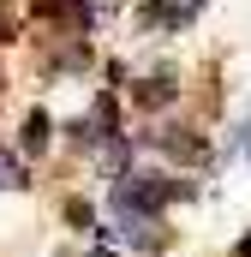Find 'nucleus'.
<instances>
[{
    "label": "nucleus",
    "instance_id": "f03ea898",
    "mask_svg": "<svg viewBox=\"0 0 251 257\" xmlns=\"http://www.w3.org/2000/svg\"><path fill=\"white\" fill-rule=\"evenodd\" d=\"M0 186H24V174H18V162H12V156H0Z\"/></svg>",
    "mask_w": 251,
    "mask_h": 257
},
{
    "label": "nucleus",
    "instance_id": "f257e3e1",
    "mask_svg": "<svg viewBox=\"0 0 251 257\" xmlns=\"http://www.w3.org/2000/svg\"><path fill=\"white\" fill-rule=\"evenodd\" d=\"M42 138H48V120H42V114H30V126H24V144H30V150H36V144H42Z\"/></svg>",
    "mask_w": 251,
    "mask_h": 257
},
{
    "label": "nucleus",
    "instance_id": "7ed1b4c3",
    "mask_svg": "<svg viewBox=\"0 0 251 257\" xmlns=\"http://www.w3.org/2000/svg\"><path fill=\"white\" fill-rule=\"evenodd\" d=\"M239 257H251V239H245V245H239Z\"/></svg>",
    "mask_w": 251,
    "mask_h": 257
}]
</instances>
